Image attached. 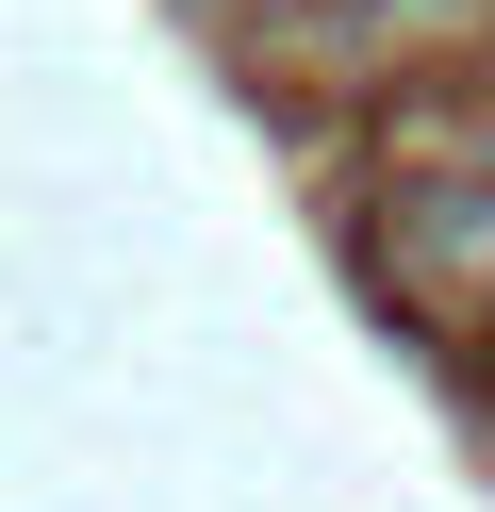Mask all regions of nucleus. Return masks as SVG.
<instances>
[{
    "instance_id": "obj_1",
    "label": "nucleus",
    "mask_w": 495,
    "mask_h": 512,
    "mask_svg": "<svg viewBox=\"0 0 495 512\" xmlns=\"http://www.w3.org/2000/svg\"><path fill=\"white\" fill-rule=\"evenodd\" d=\"M396 248H429V265H495V133L396 182Z\"/></svg>"
}]
</instances>
